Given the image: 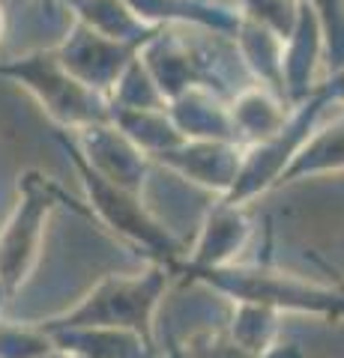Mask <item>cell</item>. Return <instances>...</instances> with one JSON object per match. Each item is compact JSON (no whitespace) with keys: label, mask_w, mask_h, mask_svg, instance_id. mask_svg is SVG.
I'll return each mask as SVG.
<instances>
[{"label":"cell","mask_w":344,"mask_h":358,"mask_svg":"<svg viewBox=\"0 0 344 358\" xmlns=\"http://www.w3.org/2000/svg\"><path fill=\"white\" fill-rule=\"evenodd\" d=\"M171 275H183L192 281H201L216 293L234 299L237 305H254L266 310H294L312 313V317L344 320V293L338 287H320L303 281L294 272H275L266 266H207L188 268L174 266Z\"/></svg>","instance_id":"1"},{"label":"cell","mask_w":344,"mask_h":358,"mask_svg":"<svg viewBox=\"0 0 344 358\" xmlns=\"http://www.w3.org/2000/svg\"><path fill=\"white\" fill-rule=\"evenodd\" d=\"M171 268L156 263L147 272L138 275H108L87 293L72 310H63L60 317L42 320L46 331H66V329H123L135 331L144 341L153 343V313L159 308V299L168 287Z\"/></svg>","instance_id":"2"},{"label":"cell","mask_w":344,"mask_h":358,"mask_svg":"<svg viewBox=\"0 0 344 358\" xmlns=\"http://www.w3.org/2000/svg\"><path fill=\"white\" fill-rule=\"evenodd\" d=\"M0 75L25 87L66 131H84L111 122V102L66 69L57 51H33L25 57H13L0 66Z\"/></svg>","instance_id":"3"},{"label":"cell","mask_w":344,"mask_h":358,"mask_svg":"<svg viewBox=\"0 0 344 358\" xmlns=\"http://www.w3.org/2000/svg\"><path fill=\"white\" fill-rule=\"evenodd\" d=\"M60 141H63V150L72 159L75 171H78L81 182H84L90 218L96 215L105 227L120 233L123 239L141 245V248H147L150 254H156V260L165 266H171L174 260H183L180 245H177L171 233L141 206L138 192H132V188L114 182V179H108L105 173H99L96 167L84 159V152L78 150L75 141L63 138V134H60Z\"/></svg>","instance_id":"4"},{"label":"cell","mask_w":344,"mask_h":358,"mask_svg":"<svg viewBox=\"0 0 344 358\" xmlns=\"http://www.w3.org/2000/svg\"><path fill=\"white\" fill-rule=\"evenodd\" d=\"M18 203L0 227V289L13 299L27 284L39 263L42 233L57 200H66L63 188L39 171H27L18 182Z\"/></svg>","instance_id":"5"},{"label":"cell","mask_w":344,"mask_h":358,"mask_svg":"<svg viewBox=\"0 0 344 358\" xmlns=\"http://www.w3.org/2000/svg\"><path fill=\"white\" fill-rule=\"evenodd\" d=\"M246 239H249V221L242 215V206L221 200V203L209 212L192 257H188V260H174L168 268H174V266H188V268L228 266V263H234V254H240Z\"/></svg>","instance_id":"6"},{"label":"cell","mask_w":344,"mask_h":358,"mask_svg":"<svg viewBox=\"0 0 344 358\" xmlns=\"http://www.w3.org/2000/svg\"><path fill=\"white\" fill-rule=\"evenodd\" d=\"M329 173H344V117L305 134V141L299 143L294 159L287 162L275 188L291 185L305 176L312 179V176H329Z\"/></svg>","instance_id":"7"},{"label":"cell","mask_w":344,"mask_h":358,"mask_svg":"<svg viewBox=\"0 0 344 358\" xmlns=\"http://www.w3.org/2000/svg\"><path fill=\"white\" fill-rule=\"evenodd\" d=\"M156 159L171 164L174 171H183L186 176H192L195 182L221 185L225 194L231 192V185H234L240 162H242L237 155H231V150L221 141H183L180 147L162 152Z\"/></svg>","instance_id":"8"},{"label":"cell","mask_w":344,"mask_h":358,"mask_svg":"<svg viewBox=\"0 0 344 358\" xmlns=\"http://www.w3.org/2000/svg\"><path fill=\"white\" fill-rule=\"evenodd\" d=\"M228 114H231L234 134L242 131V134H249V138H254V141L273 138V134L287 122V114L273 102L270 93H263V90H246Z\"/></svg>","instance_id":"9"},{"label":"cell","mask_w":344,"mask_h":358,"mask_svg":"<svg viewBox=\"0 0 344 358\" xmlns=\"http://www.w3.org/2000/svg\"><path fill=\"white\" fill-rule=\"evenodd\" d=\"M315 13L332 69L344 66V0H305Z\"/></svg>","instance_id":"10"},{"label":"cell","mask_w":344,"mask_h":358,"mask_svg":"<svg viewBox=\"0 0 344 358\" xmlns=\"http://www.w3.org/2000/svg\"><path fill=\"white\" fill-rule=\"evenodd\" d=\"M54 346V338L36 322V326L13 329L0 322V358H46Z\"/></svg>","instance_id":"11"},{"label":"cell","mask_w":344,"mask_h":358,"mask_svg":"<svg viewBox=\"0 0 344 358\" xmlns=\"http://www.w3.org/2000/svg\"><path fill=\"white\" fill-rule=\"evenodd\" d=\"M46 358H75V355H72V352H66V350H51Z\"/></svg>","instance_id":"12"},{"label":"cell","mask_w":344,"mask_h":358,"mask_svg":"<svg viewBox=\"0 0 344 358\" xmlns=\"http://www.w3.org/2000/svg\"><path fill=\"white\" fill-rule=\"evenodd\" d=\"M4 33H6V13H4V6H0V42H4Z\"/></svg>","instance_id":"13"},{"label":"cell","mask_w":344,"mask_h":358,"mask_svg":"<svg viewBox=\"0 0 344 358\" xmlns=\"http://www.w3.org/2000/svg\"><path fill=\"white\" fill-rule=\"evenodd\" d=\"M4 301H6V293H4V289H0V308H4Z\"/></svg>","instance_id":"14"},{"label":"cell","mask_w":344,"mask_h":358,"mask_svg":"<svg viewBox=\"0 0 344 358\" xmlns=\"http://www.w3.org/2000/svg\"><path fill=\"white\" fill-rule=\"evenodd\" d=\"M336 287H338V289H341V293H344V278H341V281H338V284H336Z\"/></svg>","instance_id":"15"}]
</instances>
